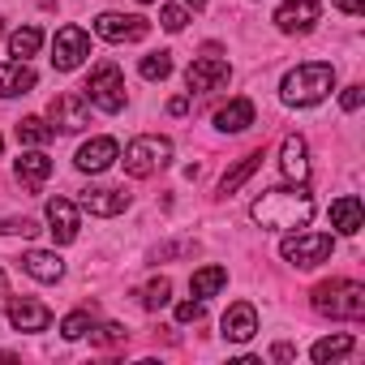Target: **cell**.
Returning a JSON list of instances; mask_svg holds the SVG:
<instances>
[{
  "label": "cell",
  "instance_id": "cell-34",
  "mask_svg": "<svg viewBox=\"0 0 365 365\" xmlns=\"http://www.w3.org/2000/svg\"><path fill=\"white\" fill-rule=\"evenodd\" d=\"M202 318V301H185V305H176V322H198Z\"/></svg>",
  "mask_w": 365,
  "mask_h": 365
},
{
  "label": "cell",
  "instance_id": "cell-31",
  "mask_svg": "<svg viewBox=\"0 0 365 365\" xmlns=\"http://www.w3.org/2000/svg\"><path fill=\"white\" fill-rule=\"evenodd\" d=\"M172 301V284L159 275V279H150L146 288H142V309H163Z\"/></svg>",
  "mask_w": 365,
  "mask_h": 365
},
{
  "label": "cell",
  "instance_id": "cell-18",
  "mask_svg": "<svg viewBox=\"0 0 365 365\" xmlns=\"http://www.w3.org/2000/svg\"><path fill=\"white\" fill-rule=\"evenodd\" d=\"M39 82V73L26 65V61H9L0 65V99H14V95H31Z\"/></svg>",
  "mask_w": 365,
  "mask_h": 365
},
{
  "label": "cell",
  "instance_id": "cell-27",
  "mask_svg": "<svg viewBox=\"0 0 365 365\" xmlns=\"http://www.w3.org/2000/svg\"><path fill=\"white\" fill-rule=\"evenodd\" d=\"M39 48H43V31H39V26H22V31H14V35H9V52H14L18 61L35 56Z\"/></svg>",
  "mask_w": 365,
  "mask_h": 365
},
{
  "label": "cell",
  "instance_id": "cell-14",
  "mask_svg": "<svg viewBox=\"0 0 365 365\" xmlns=\"http://www.w3.org/2000/svg\"><path fill=\"white\" fill-rule=\"evenodd\" d=\"M279 172L288 180H297V185H305V180H309V146H305L301 133H288L284 138V146H279Z\"/></svg>",
  "mask_w": 365,
  "mask_h": 365
},
{
  "label": "cell",
  "instance_id": "cell-13",
  "mask_svg": "<svg viewBox=\"0 0 365 365\" xmlns=\"http://www.w3.org/2000/svg\"><path fill=\"white\" fill-rule=\"evenodd\" d=\"M220 327H224V339L228 344H250L258 335V309L250 301H237V305H228V314H224Z\"/></svg>",
  "mask_w": 365,
  "mask_h": 365
},
{
  "label": "cell",
  "instance_id": "cell-32",
  "mask_svg": "<svg viewBox=\"0 0 365 365\" xmlns=\"http://www.w3.org/2000/svg\"><path fill=\"white\" fill-rule=\"evenodd\" d=\"M185 22H190V14L180 9V5H163V9H159V26H163V31H172V35L185 31Z\"/></svg>",
  "mask_w": 365,
  "mask_h": 365
},
{
  "label": "cell",
  "instance_id": "cell-8",
  "mask_svg": "<svg viewBox=\"0 0 365 365\" xmlns=\"http://www.w3.org/2000/svg\"><path fill=\"white\" fill-rule=\"evenodd\" d=\"M86 56H91V35L82 26H61L52 39V65L61 73H73V69H82Z\"/></svg>",
  "mask_w": 365,
  "mask_h": 365
},
{
  "label": "cell",
  "instance_id": "cell-3",
  "mask_svg": "<svg viewBox=\"0 0 365 365\" xmlns=\"http://www.w3.org/2000/svg\"><path fill=\"white\" fill-rule=\"evenodd\" d=\"M314 309L339 322H361L365 318V284L356 279H322L314 292Z\"/></svg>",
  "mask_w": 365,
  "mask_h": 365
},
{
  "label": "cell",
  "instance_id": "cell-30",
  "mask_svg": "<svg viewBox=\"0 0 365 365\" xmlns=\"http://www.w3.org/2000/svg\"><path fill=\"white\" fill-rule=\"evenodd\" d=\"M129 339V331L120 322H103V327H91V344L95 348H120Z\"/></svg>",
  "mask_w": 365,
  "mask_h": 365
},
{
  "label": "cell",
  "instance_id": "cell-40",
  "mask_svg": "<svg viewBox=\"0 0 365 365\" xmlns=\"http://www.w3.org/2000/svg\"><path fill=\"white\" fill-rule=\"evenodd\" d=\"M185 5H194V9H202V5H207V0H185Z\"/></svg>",
  "mask_w": 365,
  "mask_h": 365
},
{
  "label": "cell",
  "instance_id": "cell-38",
  "mask_svg": "<svg viewBox=\"0 0 365 365\" xmlns=\"http://www.w3.org/2000/svg\"><path fill=\"white\" fill-rule=\"evenodd\" d=\"M271 356H275V361H292V344H275Z\"/></svg>",
  "mask_w": 365,
  "mask_h": 365
},
{
  "label": "cell",
  "instance_id": "cell-11",
  "mask_svg": "<svg viewBox=\"0 0 365 365\" xmlns=\"http://www.w3.org/2000/svg\"><path fill=\"white\" fill-rule=\"evenodd\" d=\"M318 18H322L318 0H288V5L275 9V26H279L284 35H309V31L318 26Z\"/></svg>",
  "mask_w": 365,
  "mask_h": 365
},
{
  "label": "cell",
  "instance_id": "cell-43",
  "mask_svg": "<svg viewBox=\"0 0 365 365\" xmlns=\"http://www.w3.org/2000/svg\"><path fill=\"white\" fill-rule=\"evenodd\" d=\"M0 146H5V142H0Z\"/></svg>",
  "mask_w": 365,
  "mask_h": 365
},
{
  "label": "cell",
  "instance_id": "cell-16",
  "mask_svg": "<svg viewBox=\"0 0 365 365\" xmlns=\"http://www.w3.org/2000/svg\"><path fill=\"white\" fill-rule=\"evenodd\" d=\"M9 322L18 331H48L52 327V309L31 301V297H9Z\"/></svg>",
  "mask_w": 365,
  "mask_h": 365
},
{
  "label": "cell",
  "instance_id": "cell-41",
  "mask_svg": "<svg viewBox=\"0 0 365 365\" xmlns=\"http://www.w3.org/2000/svg\"><path fill=\"white\" fill-rule=\"evenodd\" d=\"M0 35H5V18H0Z\"/></svg>",
  "mask_w": 365,
  "mask_h": 365
},
{
  "label": "cell",
  "instance_id": "cell-42",
  "mask_svg": "<svg viewBox=\"0 0 365 365\" xmlns=\"http://www.w3.org/2000/svg\"><path fill=\"white\" fill-rule=\"evenodd\" d=\"M142 5H150V0H142Z\"/></svg>",
  "mask_w": 365,
  "mask_h": 365
},
{
  "label": "cell",
  "instance_id": "cell-25",
  "mask_svg": "<svg viewBox=\"0 0 365 365\" xmlns=\"http://www.w3.org/2000/svg\"><path fill=\"white\" fill-rule=\"evenodd\" d=\"M52 138H56V129H52L43 116H22V120H18V142H22V146H48Z\"/></svg>",
  "mask_w": 365,
  "mask_h": 365
},
{
  "label": "cell",
  "instance_id": "cell-28",
  "mask_svg": "<svg viewBox=\"0 0 365 365\" xmlns=\"http://www.w3.org/2000/svg\"><path fill=\"white\" fill-rule=\"evenodd\" d=\"M138 73H142L146 82H163V78L172 73V52H150V56H142V61H138Z\"/></svg>",
  "mask_w": 365,
  "mask_h": 365
},
{
  "label": "cell",
  "instance_id": "cell-39",
  "mask_svg": "<svg viewBox=\"0 0 365 365\" xmlns=\"http://www.w3.org/2000/svg\"><path fill=\"white\" fill-rule=\"evenodd\" d=\"M9 292V279H5V271H0V297H5Z\"/></svg>",
  "mask_w": 365,
  "mask_h": 365
},
{
  "label": "cell",
  "instance_id": "cell-22",
  "mask_svg": "<svg viewBox=\"0 0 365 365\" xmlns=\"http://www.w3.org/2000/svg\"><path fill=\"white\" fill-rule=\"evenodd\" d=\"M258 168H262V150H250V155H241V159H237V168H228V172L220 176V198H232V194L245 185V180L258 172Z\"/></svg>",
  "mask_w": 365,
  "mask_h": 365
},
{
  "label": "cell",
  "instance_id": "cell-24",
  "mask_svg": "<svg viewBox=\"0 0 365 365\" xmlns=\"http://www.w3.org/2000/svg\"><path fill=\"white\" fill-rule=\"evenodd\" d=\"M224 284H228V267H202V271H194V275H190V292H194L198 301L215 297Z\"/></svg>",
  "mask_w": 365,
  "mask_h": 365
},
{
  "label": "cell",
  "instance_id": "cell-35",
  "mask_svg": "<svg viewBox=\"0 0 365 365\" xmlns=\"http://www.w3.org/2000/svg\"><path fill=\"white\" fill-rule=\"evenodd\" d=\"M361 99H365V86H348V91L339 95V103H344V112H356V108H361Z\"/></svg>",
  "mask_w": 365,
  "mask_h": 365
},
{
  "label": "cell",
  "instance_id": "cell-9",
  "mask_svg": "<svg viewBox=\"0 0 365 365\" xmlns=\"http://www.w3.org/2000/svg\"><path fill=\"white\" fill-rule=\"evenodd\" d=\"M95 35L108 43H138L150 35V22L142 14H99L95 18Z\"/></svg>",
  "mask_w": 365,
  "mask_h": 365
},
{
  "label": "cell",
  "instance_id": "cell-10",
  "mask_svg": "<svg viewBox=\"0 0 365 365\" xmlns=\"http://www.w3.org/2000/svg\"><path fill=\"white\" fill-rule=\"evenodd\" d=\"M228 78H232V65L224 56H198L185 73V86H190V95H207V91L228 86Z\"/></svg>",
  "mask_w": 365,
  "mask_h": 365
},
{
  "label": "cell",
  "instance_id": "cell-6",
  "mask_svg": "<svg viewBox=\"0 0 365 365\" xmlns=\"http://www.w3.org/2000/svg\"><path fill=\"white\" fill-rule=\"evenodd\" d=\"M86 99H91L99 112H120V108H125V78H120V69H116L112 61H103V65L91 73Z\"/></svg>",
  "mask_w": 365,
  "mask_h": 365
},
{
  "label": "cell",
  "instance_id": "cell-20",
  "mask_svg": "<svg viewBox=\"0 0 365 365\" xmlns=\"http://www.w3.org/2000/svg\"><path fill=\"white\" fill-rule=\"evenodd\" d=\"M78 207L91 211V215H120L129 207V194L125 190H82Z\"/></svg>",
  "mask_w": 365,
  "mask_h": 365
},
{
  "label": "cell",
  "instance_id": "cell-2",
  "mask_svg": "<svg viewBox=\"0 0 365 365\" xmlns=\"http://www.w3.org/2000/svg\"><path fill=\"white\" fill-rule=\"evenodd\" d=\"M331 91H335V69L322 65V61L297 65V69H288L284 82H279V99H284L288 108H314V103H322Z\"/></svg>",
  "mask_w": 365,
  "mask_h": 365
},
{
  "label": "cell",
  "instance_id": "cell-1",
  "mask_svg": "<svg viewBox=\"0 0 365 365\" xmlns=\"http://www.w3.org/2000/svg\"><path fill=\"white\" fill-rule=\"evenodd\" d=\"M250 220L258 228H275V232H292V228H305L314 220V198L305 185L297 190H267L254 207H250Z\"/></svg>",
  "mask_w": 365,
  "mask_h": 365
},
{
  "label": "cell",
  "instance_id": "cell-23",
  "mask_svg": "<svg viewBox=\"0 0 365 365\" xmlns=\"http://www.w3.org/2000/svg\"><path fill=\"white\" fill-rule=\"evenodd\" d=\"M250 125H254V103L250 99H232L215 112V129H224V133H245Z\"/></svg>",
  "mask_w": 365,
  "mask_h": 365
},
{
  "label": "cell",
  "instance_id": "cell-21",
  "mask_svg": "<svg viewBox=\"0 0 365 365\" xmlns=\"http://www.w3.org/2000/svg\"><path fill=\"white\" fill-rule=\"evenodd\" d=\"M22 271H26L31 279H39V284H56V279H65V262H61L56 254H43V250L22 254Z\"/></svg>",
  "mask_w": 365,
  "mask_h": 365
},
{
  "label": "cell",
  "instance_id": "cell-17",
  "mask_svg": "<svg viewBox=\"0 0 365 365\" xmlns=\"http://www.w3.org/2000/svg\"><path fill=\"white\" fill-rule=\"evenodd\" d=\"M14 176L22 180V185H26L31 194H39V190H43V180L52 176V159H48L43 150H26V155H18Z\"/></svg>",
  "mask_w": 365,
  "mask_h": 365
},
{
  "label": "cell",
  "instance_id": "cell-29",
  "mask_svg": "<svg viewBox=\"0 0 365 365\" xmlns=\"http://www.w3.org/2000/svg\"><path fill=\"white\" fill-rule=\"evenodd\" d=\"M91 327H95V309H73V314H65L61 335L65 339H82V335H91Z\"/></svg>",
  "mask_w": 365,
  "mask_h": 365
},
{
  "label": "cell",
  "instance_id": "cell-36",
  "mask_svg": "<svg viewBox=\"0 0 365 365\" xmlns=\"http://www.w3.org/2000/svg\"><path fill=\"white\" fill-rule=\"evenodd\" d=\"M331 5H335L339 14H348V18H361V14H365V0H331Z\"/></svg>",
  "mask_w": 365,
  "mask_h": 365
},
{
  "label": "cell",
  "instance_id": "cell-15",
  "mask_svg": "<svg viewBox=\"0 0 365 365\" xmlns=\"http://www.w3.org/2000/svg\"><path fill=\"white\" fill-rule=\"evenodd\" d=\"M48 232H52V241L56 245H69V241H78V207L69 202V198H48Z\"/></svg>",
  "mask_w": 365,
  "mask_h": 365
},
{
  "label": "cell",
  "instance_id": "cell-19",
  "mask_svg": "<svg viewBox=\"0 0 365 365\" xmlns=\"http://www.w3.org/2000/svg\"><path fill=\"white\" fill-rule=\"evenodd\" d=\"M331 224H335V232L356 237V232H361V224H365V207H361V198H356V194L335 198V202H331Z\"/></svg>",
  "mask_w": 365,
  "mask_h": 365
},
{
  "label": "cell",
  "instance_id": "cell-26",
  "mask_svg": "<svg viewBox=\"0 0 365 365\" xmlns=\"http://www.w3.org/2000/svg\"><path fill=\"white\" fill-rule=\"evenodd\" d=\"M356 348V339L352 335H327V339H318L314 348H309V356L318 361V365H327V361H339V356H348Z\"/></svg>",
  "mask_w": 365,
  "mask_h": 365
},
{
  "label": "cell",
  "instance_id": "cell-4",
  "mask_svg": "<svg viewBox=\"0 0 365 365\" xmlns=\"http://www.w3.org/2000/svg\"><path fill=\"white\" fill-rule=\"evenodd\" d=\"M120 163H125V172H129V176L146 180V176H155L159 168H168V163H172V142H168V138H159V133H142V138H133V142L125 146Z\"/></svg>",
  "mask_w": 365,
  "mask_h": 365
},
{
  "label": "cell",
  "instance_id": "cell-5",
  "mask_svg": "<svg viewBox=\"0 0 365 365\" xmlns=\"http://www.w3.org/2000/svg\"><path fill=\"white\" fill-rule=\"evenodd\" d=\"M279 254H284V262L309 271V267H318V262H327L335 254V241L327 232H297V237H284Z\"/></svg>",
  "mask_w": 365,
  "mask_h": 365
},
{
  "label": "cell",
  "instance_id": "cell-37",
  "mask_svg": "<svg viewBox=\"0 0 365 365\" xmlns=\"http://www.w3.org/2000/svg\"><path fill=\"white\" fill-rule=\"evenodd\" d=\"M190 99H194V95H176V99H168V112H172V116H185V112H190Z\"/></svg>",
  "mask_w": 365,
  "mask_h": 365
},
{
  "label": "cell",
  "instance_id": "cell-33",
  "mask_svg": "<svg viewBox=\"0 0 365 365\" xmlns=\"http://www.w3.org/2000/svg\"><path fill=\"white\" fill-rule=\"evenodd\" d=\"M0 232H9V237H39V224L35 220H5V224H0Z\"/></svg>",
  "mask_w": 365,
  "mask_h": 365
},
{
  "label": "cell",
  "instance_id": "cell-7",
  "mask_svg": "<svg viewBox=\"0 0 365 365\" xmlns=\"http://www.w3.org/2000/svg\"><path fill=\"white\" fill-rule=\"evenodd\" d=\"M48 120H52V129H61V133H78V129L91 125V99H86L82 91H61V95L48 103Z\"/></svg>",
  "mask_w": 365,
  "mask_h": 365
},
{
  "label": "cell",
  "instance_id": "cell-12",
  "mask_svg": "<svg viewBox=\"0 0 365 365\" xmlns=\"http://www.w3.org/2000/svg\"><path fill=\"white\" fill-rule=\"evenodd\" d=\"M116 159H120L116 138H91V142H82V146H78V159H73V163H78L82 172H91V176H95V172H108Z\"/></svg>",
  "mask_w": 365,
  "mask_h": 365
}]
</instances>
